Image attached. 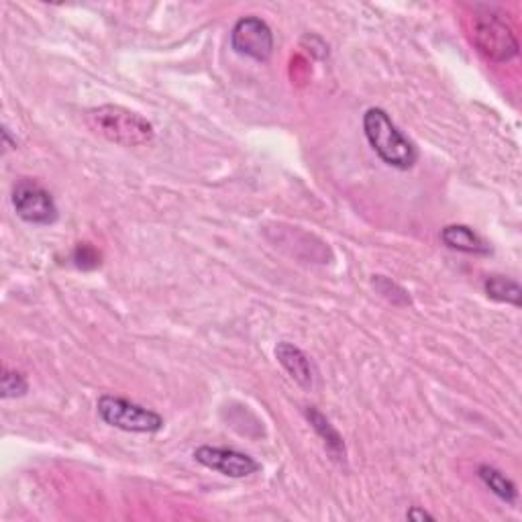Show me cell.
<instances>
[{
	"mask_svg": "<svg viewBox=\"0 0 522 522\" xmlns=\"http://www.w3.org/2000/svg\"><path fill=\"white\" fill-rule=\"evenodd\" d=\"M84 119L96 135L123 147H141L155 137V129L145 117L119 104H102L90 109Z\"/></svg>",
	"mask_w": 522,
	"mask_h": 522,
	"instance_id": "obj_1",
	"label": "cell"
},
{
	"mask_svg": "<svg viewBox=\"0 0 522 522\" xmlns=\"http://www.w3.org/2000/svg\"><path fill=\"white\" fill-rule=\"evenodd\" d=\"M363 133L378 153V158L396 170H410L419 160V151H416L414 143L382 109H370L363 115Z\"/></svg>",
	"mask_w": 522,
	"mask_h": 522,
	"instance_id": "obj_2",
	"label": "cell"
},
{
	"mask_svg": "<svg viewBox=\"0 0 522 522\" xmlns=\"http://www.w3.org/2000/svg\"><path fill=\"white\" fill-rule=\"evenodd\" d=\"M96 410L102 423L127 433H158L166 425L162 414L113 394L100 396Z\"/></svg>",
	"mask_w": 522,
	"mask_h": 522,
	"instance_id": "obj_3",
	"label": "cell"
},
{
	"mask_svg": "<svg viewBox=\"0 0 522 522\" xmlns=\"http://www.w3.org/2000/svg\"><path fill=\"white\" fill-rule=\"evenodd\" d=\"M472 39L482 56L496 64L518 56V39L512 27L496 13H480L472 21Z\"/></svg>",
	"mask_w": 522,
	"mask_h": 522,
	"instance_id": "obj_4",
	"label": "cell"
},
{
	"mask_svg": "<svg viewBox=\"0 0 522 522\" xmlns=\"http://www.w3.org/2000/svg\"><path fill=\"white\" fill-rule=\"evenodd\" d=\"M13 206L17 217L31 225H54L60 217L54 196L33 180H21L13 188Z\"/></svg>",
	"mask_w": 522,
	"mask_h": 522,
	"instance_id": "obj_5",
	"label": "cell"
},
{
	"mask_svg": "<svg viewBox=\"0 0 522 522\" xmlns=\"http://www.w3.org/2000/svg\"><path fill=\"white\" fill-rule=\"evenodd\" d=\"M231 47L239 56L255 62H268L274 54V33L259 17H243L231 31Z\"/></svg>",
	"mask_w": 522,
	"mask_h": 522,
	"instance_id": "obj_6",
	"label": "cell"
},
{
	"mask_svg": "<svg viewBox=\"0 0 522 522\" xmlns=\"http://www.w3.org/2000/svg\"><path fill=\"white\" fill-rule=\"evenodd\" d=\"M194 459L208 467L213 469V472H219L223 476H229V478H247L255 472H259V463L243 453V451H235V449H227V447H211V445H202L194 451Z\"/></svg>",
	"mask_w": 522,
	"mask_h": 522,
	"instance_id": "obj_7",
	"label": "cell"
},
{
	"mask_svg": "<svg viewBox=\"0 0 522 522\" xmlns=\"http://www.w3.org/2000/svg\"><path fill=\"white\" fill-rule=\"evenodd\" d=\"M276 357L280 361L282 368L288 372V376L306 392L315 390L317 386V368L315 363L310 361V357L296 345L282 341L276 345Z\"/></svg>",
	"mask_w": 522,
	"mask_h": 522,
	"instance_id": "obj_8",
	"label": "cell"
},
{
	"mask_svg": "<svg viewBox=\"0 0 522 522\" xmlns=\"http://www.w3.org/2000/svg\"><path fill=\"white\" fill-rule=\"evenodd\" d=\"M441 239L449 249L469 253V255H490V245L465 225H449L441 231Z\"/></svg>",
	"mask_w": 522,
	"mask_h": 522,
	"instance_id": "obj_9",
	"label": "cell"
},
{
	"mask_svg": "<svg viewBox=\"0 0 522 522\" xmlns=\"http://www.w3.org/2000/svg\"><path fill=\"white\" fill-rule=\"evenodd\" d=\"M306 419L308 423L312 425V429L317 431V435L323 439L327 451L335 457V459H341L345 457V443L341 439V435L337 433V429L329 423L327 416L323 412H319L315 406H308L306 408Z\"/></svg>",
	"mask_w": 522,
	"mask_h": 522,
	"instance_id": "obj_10",
	"label": "cell"
},
{
	"mask_svg": "<svg viewBox=\"0 0 522 522\" xmlns=\"http://www.w3.org/2000/svg\"><path fill=\"white\" fill-rule=\"evenodd\" d=\"M478 476L480 480L504 502L508 504H516V498H518V490L514 486L512 480H508L500 469L492 467V465H480L478 469Z\"/></svg>",
	"mask_w": 522,
	"mask_h": 522,
	"instance_id": "obj_11",
	"label": "cell"
},
{
	"mask_svg": "<svg viewBox=\"0 0 522 522\" xmlns=\"http://www.w3.org/2000/svg\"><path fill=\"white\" fill-rule=\"evenodd\" d=\"M486 294L496 300V302H506L512 306H520L522 304V288L504 276H492L486 280Z\"/></svg>",
	"mask_w": 522,
	"mask_h": 522,
	"instance_id": "obj_12",
	"label": "cell"
},
{
	"mask_svg": "<svg viewBox=\"0 0 522 522\" xmlns=\"http://www.w3.org/2000/svg\"><path fill=\"white\" fill-rule=\"evenodd\" d=\"M0 390H3V398L5 400L21 398V396H25L29 392V384H27V380L21 374L5 370L3 372V382H0Z\"/></svg>",
	"mask_w": 522,
	"mask_h": 522,
	"instance_id": "obj_13",
	"label": "cell"
},
{
	"mask_svg": "<svg viewBox=\"0 0 522 522\" xmlns=\"http://www.w3.org/2000/svg\"><path fill=\"white\" fill-rule=\"evenodd\" d=\"M72 261L80 270H94L100 266V253L90 243H80L72 253Z\"/></svg>",
	"mask_w": 522,
	"mask_h": 522,
	"instance_id": "obj_14",
	"label": "cell"
},
{
	"mask_svg": "<svg viewBox=\"0 0 522 522\" xmlns=\"http://www.w3.org/2000/svg\"><path fill=\"white\" fill-rule=\"evenodd\" d=\"M406 518H410V520H435L433 514H429V512H425L421 508H410L406 512Z\"/></svg>",
	"mask_w": 522,
	"mask_h": 522,
	"instance_id": "obj_15",
	"label": "cell"
}]
</instances>
